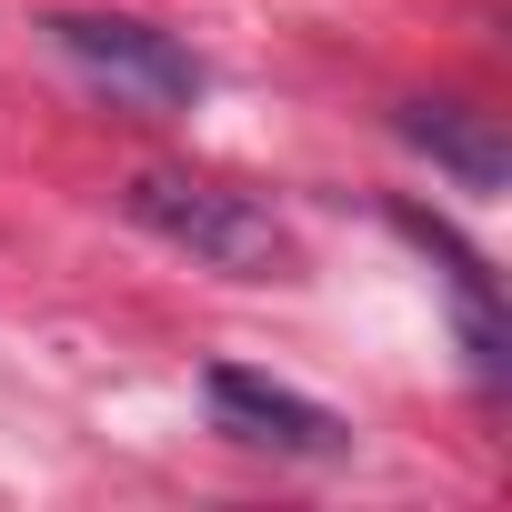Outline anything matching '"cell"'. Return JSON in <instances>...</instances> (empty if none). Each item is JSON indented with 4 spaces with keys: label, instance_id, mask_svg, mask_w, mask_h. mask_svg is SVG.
<instances>
[{
    "label": "cell",
    "instance_id": "1",
    "mask_svg": "<svg viewBox=\"0 0 512 512\" xmlns=\"http://www.w3.org/2000/svg\"><path fill=\"white\" fill-rule=\"evenodd\" d=\"M121 211H131L151 241L191 251L201 272H231V282H282V272L302 262L272 201H251V191H231V181H201V171H131V181H121Z\"/></svg>",
    "mask_w": 512,
    "mask_h": 512
},
{
    "label": "cell",
    "instance_id": "2",
    "mask_svg": "<svg viewBox=\"0 0 512 512\" xmlns=\"http://www.w3.org/2000/svg\"><path fill=\"white\" fill-rule=\"evenodd\" d=\"M41 31H51V51H61L101 101H121V111L171 121V111L201 101V61H191L171 31H151V21H121V11H51Z\"/></svg>",
    "mask_w": 512,
    "mask_h": 512
},
{
    "label": "cell",
    "instance_id": "3",
    "mask_svg": "<svg viewBox=\"0 0 512 512\" xmlns=\"http://www.w3.org/2000/svg\"><path fill=\"white\" fill-rule=\"evenodd\" d=\"M211 422L231 432V442H251V452H282V462H332L352 432H342V412H322L312 392H292V382H262V372H241V362H211Z\"/></svg>",
    "mask_w": 512,
    "mask_h": 512
},
{
    "label": "cell",
    "instance_id": "4",
    "mask_svg": "<svg viewBox=\"0 0 512 512\" xmlns=\"http://www.w3.org/2000/svg\"><path fill=\"white\" fill-rule=\"evenodd\" d=\"M402 141H412V151H432L462 191H502V171H512V151H502L492 111H472V101H402Z\"/></svg>",
    "mask_w": 512,
    "mask_h": 512
},
{
    "label": "cell",
    "instance_id": "5",
    "mask_svg": "<svg viewBox=\"0 0 512 512\" xmlns=\"http://www.w3.org/2000/svg\"><path fill=\"white\" fill-rule=\"evenodd\" d=\"M402 231L432 251V262H442V282H452V302H462V342H472V372L482 382H502V312H492V272L472 262V251L432 221V211H402Z\"/></svg>",
    "mask_w": 512,
    "mask_h": 512
}]
</instances>
